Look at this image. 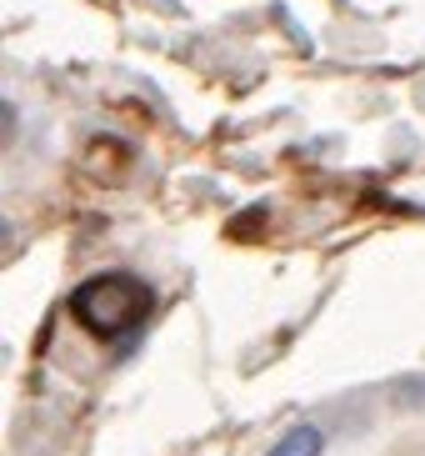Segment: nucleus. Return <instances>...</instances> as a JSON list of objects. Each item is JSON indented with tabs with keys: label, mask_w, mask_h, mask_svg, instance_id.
Wrapping results in <instances>:
<instances>
[{
	"label": "nucleus",
	"mask_w": 425,
	"mask_h": 456,
	"mask_svg": "<svg viewBox=\"0 0 425 456\" xmlns=\"http://www.w3.org/2000/svg\"><path fill=\"white\" fill-rule=\"evenodd\" d=\"M156 311V291L135 271H100L70 291V316L100 341H131Z\"/></svg>",
	"instance_id": "f257e3e1"
},
{
	"label": "nucleus",
	"mask_w": 425,
	"mask_h": 456,
	"mask_svg": "<svg viewBox=\"0 0 425 456\" xmlns=\"http://www.w3.org/2000/svg\"><path fill=\"white\" fill-rule=\"evenodd\" d=\"M325 452V431L316 421H295L291 431H280V442L270 446V456H320Z\"/></svg>",
	"instance_id": "f03ea898"
}]
</instances>
